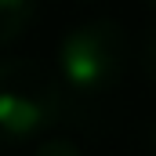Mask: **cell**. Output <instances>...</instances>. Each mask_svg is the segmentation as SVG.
Masks as SVG:
<instances>
[{
  "label": "cell",
  "mask_w": 156,
  "mask_h": 156,
  "mask_svg": "<svg viewBox=\"0 0 156 156\" xmlns=\"http://www.w3.org/2000/svg\"><path fill=\"white\" fill-rule=\"evenodd\" d=\"M37 156H80V149L73 142H66V138H51V142H44L37 149Z\"/></svg>",
  "instance_id": "4"
},
{
  "label": "cell",
  "mask_w": 156,
  "mask_h": 156,
  "mask_svg": "<svg viewBox=\"0 0 156 156\" xmlns=\"http://www.w3.org/2000/svg\"><path fill=\"white\" fill-rule=\"evenodd\" d=\"M149 149H153V156H156V123L149 127Z\"/></svg>",
  "instance_id": "6"
},
{
  "label": "cell",
  "mask_w": 156,
  "mask_h": 156,
  "mask_svg": "<svg viewBox=\"0 0 156 156\" xmlns=\"http://www.w3.org/2000/svg\"><path fill=\"white\" fill-rule=\"evenodd\" d=\"M33 18V0H0V47L15 44Z\"/></svg>",
  "instance_id": "3"
},
{
  "label": "cell",
  "mask_w": 156,
  "mask_h": 156,
  "mask_svg": "<svg viewBox=\"0 0 156 156\" xmlns=\"http://www.w3.org/2000/svg\"><path fill=\"white\" fill-rule=\"evenodd\" d=\"M87 4H91V0H87Z\"/></svg>",
  "instance_id": "8"
},
{
  "label": "cell",
  "mask_w": 156,
  "mask_h": 156,
  "mask_svg": "<svg viewBox=\"0 0 156 156\" xmlns=\"http://www.w3.org/2000/svg\"><path fill=\"white\" fill-rule=\"evenodd\" d=\"M145 4H149V7H153V11H156V0H145Z\"/></svg>",
  "instance_id": "7"
},
{
  "label": "cell",
  "mask_w": 156,
  "mask_h": 156,
  "mask_svg": "<svg viewBox=\"0 0 156 156\" xmlns=\"http://www.w3.org/2000/svg\"><path fill=\"white\" fill-rule=\"evenodd\" d=\"M62 113V87L33 58L0 62V138L26 142L47 131Z\"/></svg>",
  "instance_id": "2"
},
{
  "label": "cell",
  "mask_w": 156,
  "mask_h": 156,
  "mask_svg": "<svg viewBox=\"0 0 156 156\" xmlns=\"http://www.w3.org/2000/svg\"><path fill=\"white\" fill-rule=\"evenodd\" d=\"M127 62V33L113 18L73 26L55 51V80L69 98H102L116 87Z\"/></svg>",
  "instance_id": "1"
},
{
  "label": "cell",
  "mask_w": 156,
  "mask_h": 156,
  "mask_svg": "<svg viewBox=\"0 0 156 156\" xmlns=\"http://www.w3.org/2000/svg\"><path fill=\"white\" fill-rule=\"evenodd\" d=\"M142 62H145V76H149V83L156 87V29H153V37L145 40V55H142Z\"/></svg>",
  "instance_id": "5"
}]
</instances>
